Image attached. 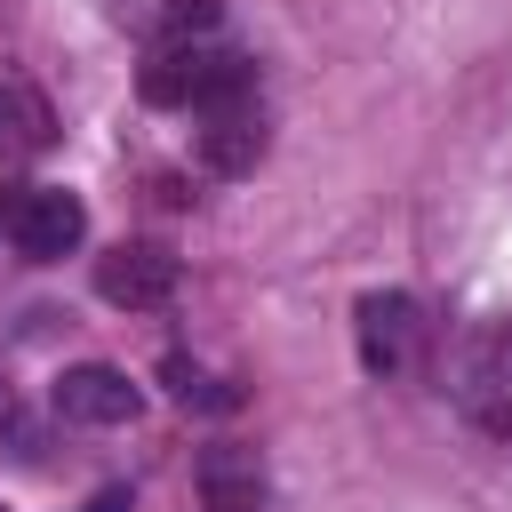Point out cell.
<instances>
[{
	"label": "cell",
	"mask_w": 512,
	"mask_h": 512,
	"mask_svg": "<svg viewBox=\"0 0 512 512\" xmlns=\"http://www.w3.org/2000/svg\"><path fill=\"white\" fill-rule=\"evenodd\" d=\"M96 296L120 304V312H152L176 296V256L152 248V240H120L112 256H96Z\"/></svg>",
	"instance_id": "cell-3"
},
{
	"label": "cell",
	"mask_w": 512,
	"mask_h": 512,
	"mask_svg": "<svg viewBox=\"0 0 512 512\" xmlns=\"http://www.w3.org/2000/svg\"><path fill=\"white\" fill-rule=\"evenodd\" d=\"M88 512H128V496H120V488H104V496H96Z\"/></svg>",
	"instance_id": "cell-10"
},
{
	"label": "cell",
	"mask_w": 512,
	"mask_h": 512,
	"mask_svg": "<svg viewBox=\"0 0 512 512\" xmlns=\"http://www.w3.org/2000/svg\"><path fill=\"white\" fill-rule=\"evenodd\" d=\"M0 512H8V504H0Z\"/></svg>",
	"instance_id": "cell-11"
},
{
	"label": "cell",
	"mask_w": 512,
	"mask_h": 512,
	"mask_svg": "<svg viewBox=\"0 0 512 512\" xmlns=\"http://www.w3.org/2000/svg\"><path fill=\"white\" fill-rule=\"evenodd\" d=\"M40 136H48L40 96H32V88H16V80H0V144H40Z\"/></svg>",
	"instance_id": "cell-8"
},
{
	"label": "cell",
	"mask_w": 512,
	"mask_h": 512,
	"mask_svg": "<svg viewBox=\"0 0 512 512\" xmlns=\"http://www.w3.org/2000/svg\"><path fill=\"white\" fill-rule=\"evenodd\" d=\"M200 504L208 512H272V480L248 448H208L200 456Z\"/></svg>",
	"instance_id": "cell-7"
},
{
	"label": "cell",
	"mask_w": 512,
	"mask_h": 512,
	"mask_svg": "<svg viewBox=\"0 0 512 512\" xmlns=\"http://www.w3.org/2000/svg\"><path fill=\"white\" fill-rule=\"evenodd\" d=\"M168 392H176L184 408H232V400H240V392H224V384H216L208 368H192V360H168Z\"/></svg>",
	"instance_id": "cell-9"
},
{
	"label": "cell",
	"mask_w": 512,
	"mask_h": 512,
	"mask_svg": "<svg viewBox=\"0 0 512 512\" xmlns=\"http://www.w3.org/2000/svg\"><path fill=\"white\" fill-rule=\"evenodd\" d=\"M360 368L368 376H392V368H408V352H416V296H400V288H376V296H360Z\"/></svg>",
	"instance_id": "cell-5"
},
{
	"label": "cell",
	"mask_w": 512,
	"mask_h": 512,
	"mask_svg": "<svg viewBox=\"0 0 512 512\" xmlns=\"http://www.w3.org/2000/svg\"><path fill=\"white\" fill-rule=\"evenodd\" d=\"M192 144H200V168H216V176H248V168L264 160V104H256V96H224V104H208L200 128H192Z\"/></svg>",
	"instance_id": "cell-4"
},
{
	"label": "cell",
	"mask_w": 512,
	"mask_h": 512,
	"mask_svg": "<svg viewBox=\"0 0 512 512\" xmlns=\"http://www.w3.org/2000/svg\"><path fill=\"white\" fill-rule=\"evenodd\" d=\"M56 416H64V424H128V416H136V384H128L120 368H104V360L64 368V376H56Z\"/></svg>",
	"instance_id": "cell-6"
},
{
	"label": "cell",
	"mask_w": 512,
	"mask_h": 512,
	"mask_svg": "<svg viewBox=\"0 0 512 512\" xmlns=\"http://www.w3.org/2000/svg\"><path fill=\"white\" fill-rule=\"evenodd\" d=\"M0 232L16 240V256H32V264H56V256H72V248H80V232H88V208H80L72 192H56V184H32V192H16V200L0 208Z\"/></svg>",
	"instance_id": "cell-2"
},
{
	"label": "cell",
	"mask_w": 512,
	"mask_h": 512,
	"mask_svg": "<svg viewBox=\"0 0 512 512\" xmlns=\"http://www.w3.org/2000/svg\"><path fill=\"white\" fill-rule=\"evenodd\" d=\"M224 96H256V64L232 56V48H208V40H176L144 64V104H184V112H208Z\"/></svg>",
	"instance_id": "cell-1"
}]
</instances>
